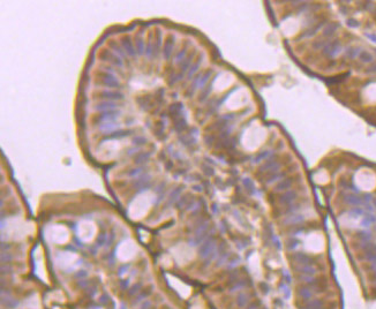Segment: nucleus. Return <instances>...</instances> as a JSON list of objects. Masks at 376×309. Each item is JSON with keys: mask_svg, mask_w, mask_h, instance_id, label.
<instances>
[{"mask_svg": "<svg viewBox=\"0 0 376 309\" xmlns=\"http://www.w3.org/2000/svg\"><path fill=\"white\" fill-rule=\"evenodd\" d=\"M366 37L369 38L371 42L376 43V34H366Z\"/></svg>", "mask_w": 376, "mask_h": 309, "instance_id": "864d4df0", "label": "nucleus"}, {"mask_svg": "<svg viewBox=\"0 0 376 309\" xmlns=\"http://www.w3.org/2000/svg\"><path fill=\"white\" fill-rule=\"evenodd\" d=\"M324 45H325V42L322 43V41H319V42H316L313 44V46L315 47V49H322Z\"/></svg>", "mask_w": 376, "mask_h": 309, "instance_id": "8fccbe9b", "label": "nucleus"}, {"mask_svg": "<svg viewBox=\"0 0 376 309\" xmlns=\"http://www.w3.org/2000/svg\"><path fill=\"white\" fill-rule=\"evenodd\" d=\"M375 17H376V11H375Z\"/></svg>", "mask_w": 376, "mask_h": 309, "instance_id": "052dcab7", "label": "nucleus"}, {"mask_svg": "<svg viewBox=\"0 0 376 309\" xmlns=\"http://www.w3.org/2000/svg\"><path fill=\"white\" fill-rule=\"evenodd\" d=\"M244 299H246V295H244V294H241L240 296L238 298V304H240V306H244L246 304V300H244Z\"/></svg>", "mask_w": 376, "mask_h": 309, "instance_id": "3c124183", "label": "nucleus"}, {"mask_svg": "<svg viewBox=\"0 0 376 309\" xmlns=\"http://www.w3.org/2000/svg\"><path fill=\"white\" fill-rule=\"evenodd\" d=\"M121 45L124 47V50L126 51V53L128 54V56H131V57H134L136 53V50L134 49L133 46V44H132V41H131V37L128 36H125L121 38Z\"/></svg>", "mask_w": 376, "mask_h": 309, "instance_id": "39448f33", "label": "nucleus"}, {"mask_svg": "<svg viewBox=\"0 0 376 309\" xmlns=\"http://www.w3.org/2000/svg\"><path fill=\"white\" fill-rule=\"evenodd\" d=\"M120 112L119 111H106L102 115L98 117V120L102 121L103 124H107V122H114V120L119 117Z\"/></svg>", "mask_w": 376, "mask_h": 309, "instance_id": "20e7f679", "label": "nucleus"}, {"mask_svg": "<svg viewBox=\"0 0 376 309\" xmlns=\"http://www.w3.org/2000/svg\"><path fill=\"white\" fill-rule=\"evenodd\" d=\"M215 247H216V242L214 239H209L204 242L203 245L200 248V255L201 257H208L210 254H212V252L215 250Z\"/></svg>", "mask_w": 376, "mask_h": 309, "instance_id": "f03ea898", "label": "nucleus"}, {"mask_svg": "<svg viewBox=\"0 0 376 309\" xmlns=\"http://www.w3.org/2000/svg\"><path fill=\"white\" fill-rule=\"evenodd\" d=\"M359 58L362 63H371L373 61V54L368 51H361L359 54Z\"/></svg>", "mask_w": 376, "mask_h": 309, "instance_id": "5701e85b", "label": "nucleus"}, {"mask_svg": "<svg viewBox=\"0 0 376 309\" xmlns=\"http://www.w3.org/2000/svg\"><path fill=\"white\" fill-rule=\"evenodd\" d=\"M345 54H346V57L347 58L353 59V58H355L356 56H359V54H360V51H359V49H358V47H349V49L345 51Z\"/></svg>", "mask_w": 376, "mask_h": 309, "instance_id": "393cba45", "label": "nucleus"}, {"mask_svg": "<svg viewBox=\"0 0 376 309\" xmlns=\"http://www.w3.org/2000/svg\"><path fill=\"white\" fill-rule=\"evenodd\" d=\"M146 143V138L143 136H135L133 137V144L134 146H143Z\"/></svg>", "mask_w": 376, "mask_h": 309, "instance_id": "473e14b6", "label": "nucleus"}, {"mask_svg": "<svg viewBox=\"0 0 376 309\" xmlns=\"http://www.w3.org/2000/svg\"><path fill=\"white\" fill-rule=\"evenodd\" d=\"M345 201L349 203V204H352V205H358L361 203V199L358 197V196H355V195H346L345 196Z\"/></svg>", "mask_w": 376, "mask_h": 309, "instance_id": "b1692460", "label": "nucleus"}, {"mask_svg": "<svg viewBox=\"0 0 376 309\" xmlns=\"http://www.w3.org/2000/svg\"><path fill=\"white\" fill-rule=\"evenodd\" d=\"M299 271H301L302 273H307V275H313L315 273V269L312 267H302V268H297Z\"/></svg>", "mask_w": 376, "mask_h": 309, "instance_id": "f704fd0d", "label": "nucleus"}, {"mask_svg": "<svg viewBox=\"0 0 376 309\" xmlns=\"http://www.w3.org/2000/svg\"><path fill=\"white\" fill-rule=\"evenodd\" d=\"M201 63H202V58H200L199 60H197V61H196V63H194L193 66L190 67L189 72H188V79H190V77L193 76L194 74L197 72V69H199V67H200V65H201Z\"/></svg>", "mask_w": 376, "mask_h": 309, "instance_id": "bb28decb", "label": "nucleus"}, {"mask_svg": "<svg viewBox=\"0 0 376 309\" xmlns=\"http://www.w3.org/2000/svg\"><path fill=\"white\" fill-rule=\"evenodd\" d=\"M337 28H338V24H337V23H329L328 26L324 28L323 36H325V37L332 36L334 32H336V30H337Z\"/></svg>", "mask_w": 376, "mask_h": 309, "instance_id": "2eb2a0df", "label": "nucleus"}, {"mask_svg": "<svg viewBox=\"0 0 376 309\" xmlns=\"http://www.w3.org/2000/svg\"><path fill=\"white\" fill-rule=\"evenodd\" d=\"M300 294H301V296H302V298H305V299L310 298V292H308V289H301Z\"/></svg>", "mask_w": 376, "mask_h": 309, "instance_id": "49530a36", "label": "nucleus"}, {"mask_svg": "<svg viewBox=\"0 0 376 309\" xmlns=\"http://www.w3.org/2000/svg\"><path fill=\"white\" fill-rule=\"evenodd\" d=\"M293 258L297 261L298 263H301V264H308V263L312 262V258L308 256V255H306V254H302V253H297Z\"/></svg>", "mask_w": 376, "mask_h": 309, "instance_id": "4468645a", "label": "nucleus"}, {"mask_svg": "<svg viewBox=\"0 0 376 309\" xmlns=\"http://www.w3.org/2000/svg\"><path fill=\"white\" fill-rule=\"evenodd\" d=\"M150 156H151V152H149V151H144V152H139V153H137V155H136L135 156V159H134V160H135V164L136 165H140V164H143V163H146V160H148V159H149V158H150Z\"/></svg>", "mask_w": 376, "mask_h": 309, "instance_id": "f8f14e48", "label": "nucleus"}, {"mask_svg": "<svg viewBox=\"0 0 376 309\" xmlns=\"http://www.w3.org/2000/svg\"><path fill=\"white\" fill-rule=\"evenodd\" d=\"M103 83H104V85L109 87V88H119L120 87V83H119L118 79L112 73L105 74L104 76H103Z\"/></svg>", "mask_w": 376, "mask_h": 309, "instance_id": "423d86ee", "label": "nucleus"}, {"mask_svg": "<svg viewBox=\"0 0 376 309\" xmlns=\"http://www.w3.org/2000/svg\"><path fill=\"white\" fill-rule=\"evenodd\" d=\"M210 92H211V85H210V87H208V88H207V90H204V92H202L201 97H200V100L202 102V100L205 99V98H207V97L209 96Z\"/></svg>", "mask_w": 376, "mask_h": 309, "instance_id": "a19ab883", "label": "nucleus"}, {"mask_svg": "<svg viewBox=\"0 0 376 309\" xmlns=\"http://www.w3.org/2000/svg\"><path fill=\"white\" fill-rule=\"evenodd\" d=\"M100 97L102 98H105V99H109L111 100H121L124 99V94L120 92V91H112V90H103L102 92H100Z\"/></svg>", "mask_w": 376, "mask_h": 309, "instance_id": "7ed1b4c3", "label": "nucleus"}, {"mask_svg": "<svg viewBox=\"0 0 376 309\" xmlns=\"http://www.w3.org/2000/svg\"><path fill=\"white\" fill-rule=\"evenodd\" d=\"M270 155H271V152H270V151L260 152V153H258V155H257V156H256L255 158H254V163H260L261 160H263V159H266V158L269 157Z\"/></svg>", "mask_w": 376, "mask_h": 309, "instance_id": "7c9ffc66", "label": "nucleus"}, {"mask_svg": "<svg viewBox=\"0 0 376 309\" xmlns=\"http://www.w3.org/2000/svg\"><path fill=\"white\" fill-rule=\"evenodd\" d=\"M142 167H139V168H135V170H132L131 172H128V177H135V175H139L140 173L142 172Z\"/></svg>", "mask_w": 376, "mask_h": 309, "instance_id": "37998d69", "label": "nucleus"}, {"mask_svg": "<svg viewBox=\"0 0 376 309\" xmlns=\"http://www.w3.org/2000/svg\"><path fill=\"white\" fill-rule=\"evenodd\" d=\"M105 240H106V234H105V233H100L99 236L97 238V246L102 247L104 245Z\"/></svg>", "mask_w": 376, "mask_h": 309, "instance_id": "e433bc0d", "label": "nucleus"}, {"mask_svg": "<svg viewBox=\"0 0 376 309\" xmlns=\"http://www.w3.org/2000/svg\"><path fill=\"white\" fill-rule=\"evenodd\" d=\"M203 170H205L204 173H205L207 175H212V174H214V170H212L211 167H209V166H205V165H204Z\"/></svg>", "mask_w": 376, "mask_h": 309, "instance_id": "de8ad7c7", "label": "nucleus"}, {"mask_svg": "<svg viewBox=\"0 0 376 309\" xmlns=\"http://www.w3.org/2000/svg\"><path fill=\"white\" fill-rule=\"evenodd\" d=\"M193 57H194V54H190V56H189V57L185 60V63L181 65V73L180 74H181L183 76V74H185V72H187L188 70V67H189V65L192 63V59H193Z\"/></svg>", "mask_w": 376, "mask_h": 309, "instance_id": "c85d7f7f", "label": "nucleus"}, {"mask_svg": "<svg viewBox=\"0 0 376 309\" xmlns=\"http://www.w3.org/2000/svg\"><path fill=\"white\" fill-rule=\"evenodd\" d=\"M183 105L181 103H177V104H173L171 107H170V114L172 115V117H178V115L180 114V112L183 111Z\"/></svg>", "mask_w": 376, "mask_h": 309, "instance_id": "f3484780", "label": "nucleus"}, {"mask_svg": "<svg viewBox=\"0 0 376 309\" xmlns=\"http://www.w3.org/2000/svg\"><path fill=\"white\" fill-rule=\"evenodd\" d=\"M360 238L361 239H363V240H368V239H371V233H368V232H361Z\"/></svg>", "mask_w": 376, "mask_h": 309, "instance_id": "09e8293b", "label": "nucleus"}, {"mask_svg": "<svg viewBox=\"0 0 376 309\" xmlns=\"http://www.w3.org/2000/svg\"><path fill=\"white\" fill-rule=\"evenodd\" d=\"M195 190H197V192H201V190H202V188H201V187H199V186H195Z\"/></svg>", "mask_w": 376, "mask_h": 309, "instance_id": "bf43d9fd", "label": "nucleus"}, {"mask_svg": "<svg viewBox=\"0 0 376 309\" xmlns=\"http://www.w3.org/2000/svg\"><path fill=\"white\" fill-rule=\"evenodd\" d=\"M2 304L6 306L7 308H15L17 307V304L19 302L16 301L15 299H12V298H2Z\"/></svg>", "mask_w": 376, "mask_h": 309, "instance_id": "412c9836", "label": "nucleus"}, {"mask_svg": "<svg viewBox=\"0 0 376 309\" xmlns=\"http://www.w3.org/2000/svg\"><path fill=\"white\" fill-rule=\"evenodd\" d=\"M1 271H2V275L9 273V271H12V268L11 267H6V265H2V268H1Z\"/></svg>", "mask_w": 376, "mask_h": 309, "instance_id": "603ef678", "label": "nucleus"}, {"mask_svg": "<svg viewBox=\"0 0 376 309\" xmlns=\"http://www.w3.org/2000/svg\"><path fill=\"white\" fill-rule=\"evenodd\" d=\"M110 46L112 47L113 50H114V53L117 54V56H119V57H122V58L126 57V54H125L124 52H122V50H121L120 47L117 45V43H114V41H111V42H110Z\"/></svg>", "mask_w": 376, "mask_h": 309, "instance_id": "c756f323", "label": "nucleus"}, {"mask_svg": "<svg viewBox=\"0 0 376 309\" xmlns=\"http://www.w3.org/2000/svg\"><path fill=\"white\" fill-rule=\"evenodd\" d=\"M375 221V218H373V216H369V217H366L363 221H362V225L363 226H368L371 225V223H374Z\"/></svg>", "mask_w": 376, "mask_h": 309, "instance_id": "58836bf2", "label": "nucleus"}, {"mask_svg": "<svg viewBox=\"0 0 376 309\" xmlns=\"http://www.w3.org/2000/svg\"><path fill=\"white\" fill-rule=\"evenodd\" d=\"M321 26H322V22H320L319 24H316L315 27H312L310 29H307V30L302 34V36L301 37H306V38H308V37L314 36V35L316 34V31H317L320 28H321Z\"/></svg>", "mask_w": 376, "mask_h": 309, "instance_id": "6ab92c4d", "label": "nucleus"}, {"mask_svg": "<svg viewBox=\"0 0 376 309\" xmlns=\"http://www.w3.org/2000/svg\"><path fill=\"white\" fill-rule=\"evenodd\" d=\"M346 76H349V73L343 74V75H338V76H334V77H330V80H327V82L328 83H338V82H342Z\"/></svg>", "mask_w": 376, "mask_h": 309, "instance_id": "2f4dec72", "label": "nucleus"}, {"mask_svg": "<svg viewBox=\"0 0 376 309\" xmlns=\"http://www.w3.org/2000/svg\"><path fill=\"white\" fill-rule=\"evenodd\" d=\"M297 246H298V241L295 240V239H290V240L287 241L288 249H293V248H295Z\"/></svg>", "mask_w": 376, "mask_h": 309, "instance_id": "ea45409f", "label": "nucleus"}, {"mask_svg": "<svg viewBox=\"0 0 376 309\" xmlns=\"http://www.w3.org/2000/svg\"><path fill=\"white\" fill-rule=\"evenodd\" d=\"M352 212H354L355 215H361V214H362V210H360V209H354L353 211H352Z\"/></svg>", "mask_w": 376, "mask_h": 309, "instance_id": "4d7b16f0", "label": "nucleus"}, {"mask_svg": "<svg viewBox=\"0 0 376 309\" xmlns=\"http://www.w3.org/2000/svg\"><path fill=\"white\" fill-rule=\"evenodd\" d=\"M186 53H187V50H186V49L181 50V51L177 54V57H175V63H180L181 61H183V60H185V57H186Z\"/></svg>", "mask_w": 376, "mask_h": 309, "instance_id": "72a5a7b5", "label": "nucleus"}, {"mask_svg": "<svg viewBox=\"0 0 376 309\" xmlns=\"http://www.w3.org/2000/svg\"><path fill=\"white\" fill-rule=\"evenodd\" d=\"M186 128V120L183 118H177L175 119V125H174V129L177 131H183Z\"/></svg>", "mask_w": 376, "mask_h": 309, "instance_id": "4be33fe9", "label": "nucleus"}, {"mask_svg": "<svg viewBox=\"0 0 376 309\" xmlns=\"http://www.w3.org/2000/svg\"><path fill=\"white\" fill-rule=\"evenodd\" d=\"M161 43H162V34L161 30H157V43H156V50L161 47Z\"/></svg>", "mask_w": 376, "mask_h": 309, "instance_id": "c03bdc74", "label": "nucleus"}, {"mask_svg": "<svg viewBox=\"0 0 376 309\" xmlns=\"http://www.w3.org/2000/svg\"><path fill=\"white\" fill-rule=\"evenodd\" d=\"M297 197V194H295V192H292V190H287L285 194H283L280 197H279V202L282 203V204H290L291 202H293L294 199Z\"/></svg>", "mask_w": 376, "mask_h": 309, "instance_id": "9d476101", "label": "nucleus"}, {"mask_svg": "<svg viewBox=\"0 0 376 309\" xmlns=\"http://www.w3.org/2000/svg\"><path fill=\"white\" fill-rule=\"evenodd\" d=\"M136 53L142 56L144 53V43L142 38H136Z\"/></svg>", "mask_w": 376, "mask_h": 309, "instance_id": "a878e982", "label": "nucleus"}, {"mask_svg": "<svg viewBox=\"0 0 376 309\" xmlns=\"http://www.w3.org/2000/svg\"><path fill=\"white\" fill-rule=\"evenodd\" d=\"M340 51H342V45H340V43L338 42V41H334V42H331V43H329V44H327L325 47L323 49L324 54L329 58L336 57Z\"/></svg>", "mask_w": 376, "mask_h": 309, "instance_id": "f257e3e1", "label": "nucleus"}, {"mask_svg": "<svg viewBox=\"0 0 376 309\" xmlns=\"http://www.w3.org/2000/svg\"><path fill=\"white\" fill-rule=\"evenodd\" d=\"M110 57V61L111 63H113L115 66H118V67H122L124 66V63H122V60H121V58L119 56H117L115 53H111L110 51H105L104 54L102 56V57Z\"/></svg>", "mask_w": 376, "mask_h": 309, "instance_id": "9b49d317", "label": "nucleus"}, {"mask_svg": "<svg viewBox=\"0 0 376 309\" xmlns=\"http://www.w3.org/2000/svg\"><path fill=\"white\" fill-rule=\"evenodd\" d=\"M280 167V164L277 162H266L264 165L261 166V171H272V172H276L278 168Z\"/></svg>", "mask_w": 376, "mask_h": 309, "instance_id": "ddd939ff", "label": "nucleus"}, {"mask_svg": "<svg viewBox=\"0 0 376 309\" xmlns=\"http://www.w3.org/2000/svg\"><path fill=\"white\" fill-rule=\"evenodd\" d=\"M211 74H212V70H208V72H205L202 76H200V81H199V88L200 89H202L204 85H205V83L208 82V80L210 79Z\"/></svg>", "mask_w": 376, "mask_h": 309, "instance_id": "aec40b11", "label": "nucleus"}, {"mask_svg": "<svg viewBox=\"0 0 376 309\" xmlns=\"http://www.w3.org/2000/svg\"><path fill=\"white\" fill-rule=\"evenodd\" d=\"M121 309H125V308H124V307H122V308H121Z\"/></svg>", "mask_w": 376, "mask_h": 309, "instance_id": "680f3d73", "label": "nucleus"}, {"mask_svg": "<svg viewBox=\"0 0 376 309\" xmlns=\"http://www.w3.org/2000/svg\"><path fill=\"white\" fill-rule=\"evenodd\" d=\"M129 133L131 131H122V129H119V131H112L110 133L109 135H106V136L103 138V141H107V140H117V138H122V137L127 136V135H129Z\"/></svg>", "mask_w": 376, "mask_h": 309, "instance_id": "6e6552de", "label": "nucleus"}, {"mask_svg": "<svg viewBox=\"0 0 376 309\" xmlns=\"http://www.w3.org/2000/svg\"><path fill=\"white\" fill-rule=\"evenodd\" d=\"M180 193H181V187L174 189L172 193H171V195H170V197H168V203H170V204L174 203V202L178 199V196L180 195Z\"/></svg>", "mask_w": 376, "mask_h": 309, "instance_id": "cd10ccee", "label": "nucleus"}, {"mask_svg": "<svg viewBox=\"0 0 376 309\" xmlns=\"http://www.w3.org/2000/svg\"><path fill=\"white\" fill-rule=\"evenodd\" d=\"M371 5H373L371 2H367V4H366V6H365V8H366V9H371Z\"/></svg>", "mask_w": 376, "mask_h": 309, "instance_id": "13d9d810", "label": "nucleus"}, {"mask_svg": "<svg viewBox=\"0 0 376 309\" xmlns=\"http://www.w3.org/2000/svg\"><path fill=\"white\" fill-rule=\"evenodd\" d=\"M115 107H117V104H115V103L110 102V100H105V102H102V103L96 105L95 109L97 111H104V112H106V111L114 110Z\"/></svg>", "mask_w": 376, "mask_h": 309, "instance_id": "1a4fd4ad", "label": "nucleus"}, {"mask_svg": "<svg viewBox=\"0 0 376 309\" xmlns=\"http://www.w3.org/2000/svg\"><path fill=\"white\" fill-rule=\"evenodd\" d=\"M1 261H2V263L11 262V261H12V256L9 255V254H7V255H6V254H2V255H1Z\"/></svg>", "mask_w": 376, "mask_h": 309, "instance_id": "a18cd8bd", "label": "nucleus"}, {"mask_svg": "<svg viewBox=\"0 0 376 309\" xmlns=\"http://www.w3.org/2000/svg\"><path fill=\"white\" fill-rule=\"evenodd\" d=\"M368 73H376V63H374L373 66L368 68Z\"/></svg>", "mask_w": 376, "mask_h": 309, "instance_id": "5fc2aeb1", "label": "nucleus"}, {"mask_svg": "<svg viewBox=\"0 0 376 309\" xmlns=\"http://www.w3.org/2000/svg\"><path fill=\"white\" fill-rule=\"evenodd\" d=\"M117 124L115 122H107V124H102L99 126V129L102 131H104V133H112V131H115L117 129Z\"/></svg>", "mask_w": 376, "mask_h": 309, "instance_id": "dca6fc26", "label": "nucleus"}, {"mask_svg": "<svg viewBox=\"0 0 376 309\" xmlns=\"http://www.w3.org/2000/svg\"><path fill=\"white\" fill-rule=\"evenodd\" d=\"M291 186H292V180H290V179H285V180H282L279 183H277L276 190H285V189L290 188Z\"/></svg>", "mask_w": 376, "mask_h": 309, "instance_id": "a211bd4d", "label": "nucleus"}, {"mask_svg": "<svg viewBox=\"0 0 376 309\" xmlns=\"http://www.w3.org/2000/svg\"><path fill=\"white\" fill-rule=\"evenodd\" d=\"M282 177H283V173H275L272 177H270V178L268 179V182H273V181H276V180H278V179L282 178Z\"/></svg>", "mask_w": 376, "mask_h": 309, "instance_id": "79ce46f5", "label": "nucleus"}, {"mask_svg": "<svg viewBox=\"0 0 376 309\" xmlns=\"http://www.w3.org/2000/svg\"><path fill=\"white\" fill-rule=\"evenodd\" d=\"M244 185L246 186V188L248 189V190H253L254 189V183L251 182V179H244Z\"/></svg>", "mask_w": 376, "mask_h": 309, "instance_id": "4c0bfd02", "label": "nucleus"}, {"mask_svg": "<svg viewBox=\"0 0 376 309\" xmlns=\"http://www.w3.org/2000/svg\"><path fill=\"white\" fill-rule=\"evenodd\" d=\"M135 151H137V148H133V149H129V150H128V155L131 156V155H133V153H134Z\"/></svg>", "mask_w": 376, "mask_h": 309, "instance_id": "6e6d98bb", "label": "nucleus"}, {"mask_svg": "<svg viewBox=\"0 0 376 309\" xmlns=\"http://www.w3.org/2000/svg\"><path fill=\"white\" fill-rule=\"evenodd\" d=\"M347 26L351 28H359L360 27V22L354 20V19H349L347 20Z\"/></svg>", "mask_w": 376, "mask_h": 309, "instance_id": "c9c22d12", "label": "nucleus"}, {"mask_svg": "<svg viewBox=\"0 0 376 309\" xmlns=\"http://www.w3.org/2000/svg\"><path fill=\"white\" fill-rule=\"evenodd\" d=\"M173 46H174V38L172 36H170L166 39L165 45H164V50H163V57H164V59H166V60L170 59L173 51Z\"/></svg>", "mask_w": 376, "mask_h": 309, "instance_id": "0eeeda50", "label": "nucleus"}]
</instances>
